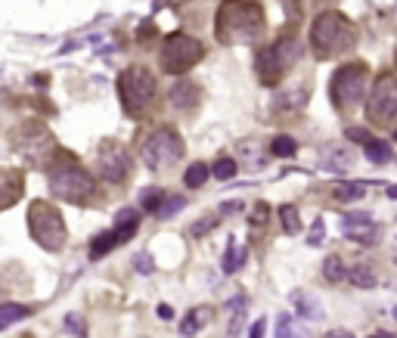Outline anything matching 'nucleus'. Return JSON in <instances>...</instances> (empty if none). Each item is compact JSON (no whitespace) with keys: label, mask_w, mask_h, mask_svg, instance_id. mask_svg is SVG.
I'll return each instance as SVG.
<instances>
[{"label":"nucleus","mask_w":397,"mask_h":338,"mask_svg":"<svg viewBox=\"0 0 397 338\" xmlns=\"http://www.w3.org/2000/svg\"><path fill=\"white\" fill-rule=\"evenodd\" d=\"M264 10L251 0H224L214 16V35L227 47L251 44L264 35Z\"/></svg>","instance_id":"obj_1"},{"label":"nucleus","mask_w":397,"mask_h":338,"mask_svg":"<svg viewBox=\"0 0 397 338\" xmlns=\"http://www.w3.org/2000/svg\"><path fill=\"white\" fill-rule=\"evenodd\" d=\"M47 187L56 199L72 202V205H84V202H90L97 196V180L84 171L78 162H72V158H65V156L56 158V162H50Z\"/></svg>","instance_id":"obj_2"},{"label":"nucleus","mask_w":397,"mask_h":338,"mask_svg":"<svg viewBox=\"0 0 397 338\" xmlns=\"http://www.w3.org/2000/svg\"><path fill=\"white\" fill-rule=\"evenodd\" d=\"M357 44V31L342 13H320L310 25V47L320 59L342 56Z\"/></svg>","instance_id":"obj_3"},{"label":"nucleus","mask_w":397,"mask_h":338,"mask_svg":"<svg viewBox=\"0 0 397 338\" xmlns=\"http://www.w3.org/2000/svg\"><path fill=\"white\" fill-rule=\"evenodd\" d=\"M10 146L28 168H44L50 162V152H53L56 140L44 121H25L19 128H13Z\"/></svg>","instance_id":"obj_4"},{"label":"nucleus","mask_w":397,"mask_h":338,"mask_svg":"<svg viewBox=\"0 0 397 338\" xmlns=\"http://www.w3.org/2000/svg\"><path fill=\"white\" fill-rule=\"evenodd\" d=\"M156 90H158L156 75L149 69H143V65H131L118 78V97H121V106L131 118H140L152 106V99H156Z\"/></svg>","instance_id":"obj_5"},{"label":"nucleus","mask_w":397,"mask_h":338,"mask_svg":"<svg viewBox=\"0 0 397 338\" xmlns=\"http://www.w3.org/2000/svg\"><path fill=\"white\" fill-rule=\"evenodd\" d=\"M28 233L44 251H59L65 245V221L56 205L50 202H31L28 205Z\"/></svg>","instance_id":"obj_6"},{"label":"nucleus","mask_w":397,"mask_h":338,"mask_svg":"<svg viewBox=\"0 0 397 338\" xmlns=\"http://www.w3.org/2000/svg\"><path fill=\"white\" fill-rule=\"evenodd\" d=\"M298 53H301V47H298V40H295V38L273 40V44L264 47L258 53V62H255L258 78L264 81V84H280L285 75H289L292 65H295Z\"/></svg>","instance_id":"obj_7"},{"label":"nucleus","mask_w":397,"mask_h":338,"mask_svg":"<svg viewBox=\"0 0 397 338\" xmlns=\"http://www.w3.org/2000/svg\"><path fill=\"white\" fill-rule=\"evenodd\" d=\"M205 56V47H202L199 38H190V35H168L162 40V50H158V62L168 75H183L190 72L196 62H202Z\"/></svg>","instance_id":"obj_8"},{"label":"nucleus","mask_w":397,"mask_h":338,"mask_svg":"<svg viewBox=\"0 0 397 338\" xmlns=\"http://www.w3.org/2000/svg\"><path fill=\"white\" fill-rule=\"evenodd\" d=\"M140 156H143V162H146L149 171H168V168L177 165L183 158V140H180V133L171 131V128L152 131L149 137L143 140Z\"/></svg>","instance_id":"obj_9"},{"label":"nucleus","mask_w":397,"mask_h":338,"mask_svg":"<svg viewBox=\"0 0 397 338\" xmlns=\"http://www.w3.org/2000/svg\"><path fill=\"white\" fill-rule=\"evenodd\" d=\"M366 65H342L332 75V103L339 109H357L366 97Z\"/></svg>","instance_id":"obj_10"},{"label":"nucleus","mask_w":397,"mask_h":338,"mask_svg":"<svg viewBox=\"0 0 397 338\" xmlns=\"http://www.w3.org/2000/svg\"><path fill=\"white\" fill-rule=\"evenodd\" d=\"M366 115L373 124H391L397 118V78L394 75H379L373 84V94L366 103Z\"/></svg>","instance_id":"obj_11"},{"label":"nucleus","mask_w":397,"mask_h":338,"mask_svg":"<svg viewBox=\"0 0 397 338\" xmlns=\"http://www.w3.org/2000/svg\"><path fill=\"white\" fill-rule=\"evenodd\" d=\"M97 171L103 180L109 183H121L124 177L131 174V156L121 143L115 140H106L99 143V152H97Z\"/></svg>","instance_id":"obj_12"},{"label":"nucleus","mask_w":397,"mask_h":338,"mask_svg":"<svg viewBox=\"0 0 397 338\" xmlns=\"http://www.w3.org/2000/svg\"><path fill=\"white\" fill-rule=\"evenodd\" d=\"M134 233H137V227H121V224H115L112 230H106V233H99L94 242H90V258L99 261V258H106L112 249H118L121 242H128L134 239Z\"/></svg>","instance_id":"obj_13"},{"label":"nucleus","mask_w":397,"mask_h":338,"mask_svg":"<svg viewBox=\"0 0 397 338\" xmlns=\"http://www.w3.org/2000/svg\"><path fill=\"white\" fill-rule=\"evenodd\" d=\"M22 190H25L22 171H16V168H0V211L13 208L16 202L22 199Z\"/></svg>","instance_id":"obj_14"},{"label":"nucleus","mask_w":397,"mask_h":338,"mask_svg":"<svg viewBox=\"0 0 397 338\" xmlns=\"http://www.w3.org/2000/svg\"><path fill=\"white\" fill-rule=\"evenodd\" d=\"M168 103H171L174 109H180V112H190V109L199 106V87L187 78L174 81L171 90H168Z\"/></svg>","instance_id":"obj_15"},{"label":"nucleus","mask_w":397,"mask_h":338,"mask_svg":"<svg viewBox=\"0 0 397 338\" xmlns=\"http://www.w3.org/2000/svg\"><path fill=\"white\" fill-rule=\"evenodd\" d=\"M363 152H366V158L373 165L391 162V146H388L385 140H366V143H363Z\"/></svg>","instance_id":"obj_16"},{"label":"nucleus","mask_w":397,"mask_h":338,"mask_svg":"<svg viewBox=\"0 0 397 338\" xmlns=\"http://www.w3.org/2000/svg\"><path fill=\"white\" fill-rule=\"evenodd\" d=\"M25 314H28V307H25V304H16V301L0 304V329H10L13 323L25 320Z\"/></svg>","instance_id":"obj_17"},{"label":"nucleus","mask_w":397,"mask_h":338,"mask_svg":"<svg viewBox=\"0 0 397 338\" xmlns=\"http://www.w3.org/2000/svg\"><path fill=\"white\" fill-rule=\"evenodd\" d=\"M242 264H246V249H242V245H236V242H230V249H227V255L221 261L224 273H236Z\"/></svg>","instance_id":"obj_18"},{"label":"nucleus","mask_w":397,"mask_h":338,"mask_svg":"<svg viewBox=\"0 0 397 338\" xmlns=\"http://www.w3.org/2000/svg\"><path fill=\"white\" fill-rule=\"evenodd\" d=\"M208 320H211V310H190L187 320L180 323V332H183V335H196L199 329L208 323Z\"/></svg>","instance_id":"obj_19"},{"label":"nucleus","mask_w":397,"mask_h":338,"mask_svg":"<svg viewBox=\"0 0 397 338\" xmlns=\"http://www.w3.org/2000/svg\"><path fill=\"white\" fill-rule=\"evenodd\" d=\"M208 174H211V168H208V165H202V162H192V165L187 168V174H183V183H187L190 190H199L202 183L208 180Z\"/></svg>","instance_id":"obj_20"},{"label":"nucleus","mask_w":397,"mask_h":338,"mask_svg":"<svg viewBox=\"0 0 397 338\" xmlns=\"http://www.w3.org/2000/svg\"><path fill=\"white\" fill-rule=\"evenodd\" d=\"M292 298H295V304H298V314H301V317H310V320L323 317V310L317 307V298H314V295H304V292H295Z\"/></svg>","instance_id":"obj_21"},{"label":"nucleus","mask_w":397,"mask_h":338,"mask_svg":"<svg viewBox=\"0 0 397 338\" xmlns=\"http://www.w3.org/2000/svg\"><path fill=\"white\" fill-rule=\"evenodd\" d=\"M323 276H326L329 283H339V280H344V276H348V270H344V264H342L339 255H329V258L323 261Z\"/></svg>","instance_id":"obj_22"},{"label":"nucleus","mask_w":397,"mask_h":338,"mask_svg":"<svg viewBox=\"0 0 397 338\" xmlns=\"http://www.w3.org/2000/svg\"><path fill=\"white\" fill-rule=\"evenodd\" d=\"M280 221H283V230L285 233H298L301 230V214L295 205H283L280 208Z\"/></svg>","instance_id":"obj_23"},{"label":"nucleus","mask_w":397,"mask_h":338,"mask_svg":"<svg viewBox=\"0 0 397 338\" xmlns=\"http://www.w3.org/2000/svg\"><path fill=\"white\" fill-rule=\"evenodd\" d=\"M211 174H214L217 180H233L236 177V162L230 156H221L214 165H211Z\"/></svg>","instance_id":"obj_24"},{"label":"nucleus","mask_w":397,"mask_h":338,"mask_svg":"<svg viewBox=\"0 0 397 338\" xmlns=\"http://www.w3.org/2000/svg\"><path fill=\"white\" fill-rule=\"evenodd\" d=\"M162 202H165V192L162 190H146L140 196V205L149 211V214H158V208H162Z\"/></svg>","instance_id":"obj_25"},{"label":"nucleus","mask_w":397,"mask_h":338,"mask_svg":"<svg viewBox=\"0 0 397 338\" xmlns=\"http://www.w3.org/2000/svg\"><path fill=\"white\" fill-rule=\"evenodd\" d=\"M295 140L292 137H276L273 143H270V152H273V156H280V158H292L295 156Z\"/></svg>","instance_id":"obj_26"},{"label":"nucleus","mask_w":397,"mask_h":338,"mask_svg":"<svg viewBox=\"0 0 397 338\" xmlns=\"http://www.w3.org/2000/svg\"><path fill=\"white\" fill-rule=\"evenodd\" d=\"M348 276H351V283H354V285H360V289H373V285H376V276L369 273L366 267H354Z\"/></svg>","instance_id":"obj_27"},{"label":"nucleus","mask_w":397,"mask_h":338,"mask_svg":"<svg viewBox=\"0 0 397 338\" xmlns=\"http://www.w3.org/2000/svg\"><path fill=\"white\" fill-rule=\"evenodd\" d=\"M183 205H187V199L183 196H165V202H162V208H158V217H171V214H177Z\"/></svg>","instance_id":"obj_28"},{"label":"nucleus","mask_w":397,"mask_h":338,"mask_svg":"<svg viewBox=\"0 0 397 338\" xmlns=\"http://www.w3.org/2000/svg\"><path fill=\"white\" fill-rule=\"evenodd\" d=\"M360 196H363V187H360V183H339V187H335V199H342V202L360 199Z\"/></svg>","instance_id":"obj_29"},{"label":"nucleus","mask_w":397,"mask_h":338,"mask_svg":"<svg viewBox=\"0 0 397 338\" xmlns=\"http://www.w3.org/2000/svg\"><path fill=\"white\" fill-rule=\"evenodd\" d=\"M65 329H69L72 335H78V338H87V323H84L81 314H69V317H65Z\"/></svg>","instance_id":"obj_30"},{"label":"nucleus","mask_w":397,"mask_h":338,"mask_svg":"<svg viewBox=\"0 0 397 338\" xmlns=\"http://www.w3.org/2000/svg\"><path fill=\"white\" fill-rule=\"evenodd\" d=\"M137 221H140V214L134 208H124L115 214V224H121V227H137Z\"/></svg>","instance_id":"obj_31"},{"label":"nucleus","mask_w":397,"mask_h":338,"mask_svg":"<svg viewBox=\"0 0 397 338\" xmlns=\"http://www.w3.org/2000/svg\"><path fill=\"white\" fill-rule=\"evenodd\" d=\"M276 338H295V329H292V320L289 317H280V323H276Z\"/></svg>","instance_id":"obj_32"},{"label":"nucleus","mask_w":397,"mask_h":338,"mask_svg":"<svg viewBox=\"0 0 397 338\" xmlns=\"http://www.w3.org/2000/svg\"><path fill=\"white\" fill-rule=\"evenodd\" d=\"M214 224H217V217H202V221H196V224H192V236H205V233H208Z\"/></svg>","instance_id":"obj_33"},{"label":"nucleus","mask_w":397,"mask_h":338,"mask_svg":"<svg viewBox=\"0 0 397 338\" xmlns=\"http://www.w3.org/2000/svg\"><path fill=\"white\" fill-rule=\"evenodd\" d=\"M348 239H354V242H376V230H369V227H366V230H348Z\"/></svg>","instance_id":"obj_34"},{"label":"nucleus","mask_w":397,"mask_h":338,"mask_svg":"<svg viewBox=\"0 0 397 338\" xmlns=\"http://www.w3.org/2000/svg\"><path fill=\"white\" fill-rule=\"evenodd\" d=\"M264 329H267V320L261 317V320H255L251 323V332H249V338H264Z\"/></svg>","instance_id":"obj_35"},{"label":"nucleus","mask_w":397,"mask_h":338,"mask_svg":"<svg viewBox=\"0 0 397 338\" xmlns=\"http://www.w3.org/2000/svg\"><path fill=\"white\" fill-rule=\"evenodd\" d=\"M152 267H156V264H152V258H146V255L137 258V270H140V273H152Z\"/></svg>","instance_id":"obj_36"},{"label":"nucleus","mask_w":397,"mask_h":338,"mask_svg":"<svg viewBox=\"0 0 397 338\" xmlns=\"http://www.w3.org/2000/svg\"><path fill=\"white\" fill-rule=\"evenodd\" d=\"M348 137H351V140H360V143H366V140H373V137H369V133H366V131H360V128H348Z\"/></svg>","instance_id":"obj_37"},{"label":"nucleus","mask_w":397,"mask_h":338,"mask_svg":"<svg viewBox=\"0 0 397 338\" xmlns=\"http://www.w3.org/2000/svg\"><path fill=\"white\" fill-rule=\"evenodd\" d=\"M320 239H323V221L314 224V233H310V245H320Z\"/></svg>","instance_id":"obj_38"},{"label":"nucleus","mask_w":397,"mask_h":338,"mask_svg":"<svg viewBox=\"0 0 397 338\" xmlns=\"http://www.w3.org/2000/svg\"><path fill=\"white\" fill-rule=\"evenodd\" d=\"M251 221H255V224H264V221H267V205H258L255 214H251Z\"/></svg>","instance_id":"obj_39"},{"label":"nucleus","mask_w":397,"mask_h":338,"mask_svg":"<svg viewBox=\"0 0 397 338\" xmlns=\"http://www.w3.org/2000/svg\"><path fill=\"white\" fill-rule=\"evenodd\" d=\"M326 338H354V335L348 332V329H332V332H329Z\"/></svg>","instance_id":"obj_40"},{"label":"nucleus","mask_w":397,"mask_h":338,"mask_svg":"<svg viewBox=\"0 0 397 338\" xmlns=\"http://www.w3.org/2000/svg\"><path fill=\"white\" fill-rule=\"evenodd\" d=\"M158 317H162V320H171V307H168V304H162V307H158Z\"/></svg>","instance_id":"obj_41"},{"label":"nucleus","mask_w":397,"mask_h":338,"mask_svg":"<svg viewBox=\"0 0 397 338\" xmlns=\"http://www.w3.org/2000/svg\"><path fill=\"white\" fill-rule=\"evenodd\" d=\"M369 338H394L391 332H376V335H369Z\"/></svg>","instance_id":"obj_42"},{"label":"nucleus","mask_w":397,"mask_h":338,"mask_svg":"<svg viewBox=\"0 0 397 338\" xmlns=\"http://www.w3.org/2000/svg\"><path fill=\"white\" fill-rule=\"evenodd\" d=\"M388 196H391V199H397V187H391V190H388Z\"/></svg>","instance_id":"obj_43"},{"label":"nucleus","mask_w":397,"mask_h":338,"mask_svg":"<svg viewBox=\"0 0 397 338\" xmlns=\"http://www.w3.org/2000/svg\"><path fill=\"white\" fill-rule=\"evenodd\" d=\"M394 140H397V131H394Z\"/></svg>","instance_id":"obj_44"}]
</instances>
